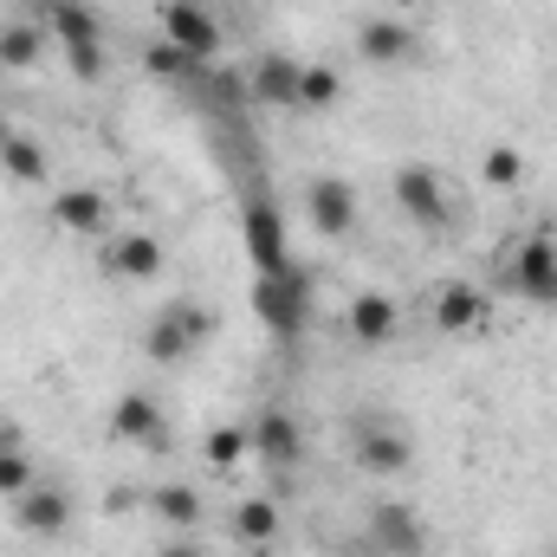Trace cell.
I'll use <instances>...</instances> for the list:
<instances>
[{
  "mask_svg": "<svg viewBox=\"0 0 557 557\" xmlns=\"http://www.w3.org/2000/svg\"><path fill=\"white\" fill-rule=\"evenodd\" d=\"M253 311H260V324L285 337V344H298L305 337V311H311V273L292 260L285 273H260L253 278Z\"/></svg>",
  "mask_w": 557,
  "mask_h": 557,
  "instance_id": "1",
  "label": "cell"
},
{
  "mask_svg": "<svg viewBox=\"0 0 557 557\" xmlns=\"http://www.w3.org/2000/svg\"><path fill=\"white\" fill-rule=\"evenodd\" d=\"M208 337H214V311L195 305V298H175V305H162V311L149 318L143 350H149V363H182V357H195Z\"/></svg>",
  "mask_w": 557,
  "mask_h": 557,
  "instance_id": "2",
  "label": "cell"
},
{
  "mask_svg": "<svg viewBox=\"0 0 557 557\" xmlns=\"http://www.w3.org/2000/svg\"><path fill=\"white\" fill-rule=\"evenodd\" d=\"M156 20H162V39L175 46V52H188V59H201V65H214L221 59V20L201 7V0H162L156 7Z\"/></svg>",
  "mask_w": 557,
  "mask_h": 557,
  "instance_id": "3",
  "label": "cell"
},
{
  "mask_svg": "<svg viewBox=\"0 0 557 557\" xmlns=\"http://www.w3.org/2000/svg\"><path fill=\"white\" fill-rule=\"evenodd\" d=\"M350 454H357V467H363V473H376V480H396V473H409V460H416L409 434H403L396 421H376V416L357 421Z\"/></svg>",
  "mask_w": 557,
  "mask_h": 557,
  "instance_id": "4",
  "label": "cell"
},
{
  "mask_svg": "<svg viewBox=\"0 0 557 557\" xmlns=\"http://www.w3.org/2000/svg\"><path fill=\"white\" fill-rule=\"evenodd\" d=\"M396 208L416 221V227H428V234H441L447 227V188H441V175L428 169V162H403L396 169Z\"/></svg>",
  "mask_w": 557,
  "mask_h": 557,
  "instance_id": "5",
  "label": "cell"
},
{
  "mask_svg": "<svg viewBox=\"0 0 557 557\" xmlns=\"http://www.w3.org/2000/svg\"><path fill=\"white\" fill-rule=\"evenodd\" d=\"M240 234H247V260L260 273H285L292 267V247H285V214H278L267 195H253L240 208Z\"/></svg>",
  "mask_w": 557,
  "mask_h": 557,
  "instance_id": "6",
  "label": "cell"
},
{
  "mask_svg": "<svg viewBox=\"0 0 557 557\" xmlns=\"http://www.w3.org/2000/svg\"><path fill=\"white\" fill-rule=\"evenodd\" d=\"M363 539H370V552H383V557H421L428 552V532H421L416 506H403V499H376Z\"/></svg>",
  "mask_w": 557,
  "mask_h": 557,
  "instance_id": "7",
  "label": "cell"
},
{
  "mask_svg": "<svg viewBox=\"0 0 557 557\" xmlns=\"http://www.w3.org/2000/svg\"><path fill=\"white\" fill-rule=\"evenodd\" d=\"M13 525H20L26 539H59V532L72 525V493L33 480L26 493H13Z\"/></svg>",
  "mask_w": 557,
  "mask_h": 557,
  "instance_id": "8",
  "label": "cell"
},
{
  "mask_svg": "<svg viewBox=\"0 0 557 557\" xmlns=\"http://www.w3.org/2000/svg\"><path fill=\"white\" fill-rule=\"evenodd\" d=\"M305 214H311L318 234L344 240V234L357 227V188H350L344 175H311V188H305Z\"/></svg>",
  "mask_w": 557,
  "mask_h": 557,
  "instance_id": "9",
  "label": "cell"
},
{
  "mask_svg": "<svg viewBox=\"0 0 557 557\" xmlns=\"http://www.w3.org/2000/svg\"><path fill=\"white\" fill-rule=\"evenodd\" d=\"M111 441L162 447V441H169V416H162V403H156V396H143V389H124V396L111 403Z\"/></svg>",
  "mask_w": 557,
  "mask_h": 557,
  "instance_id": "10",
  "label": "cell"
},
{
  "mask_svg": "<svg viewBox=\"0 0 557 557\" xmlns=\"http://www.w3.org/2000/svg\"><path fill=\"white\" fill-rule=\"evenodd\" d=\"M486 318H493V298L480 285H467V278L434 298V331L441 337H473V331H486Z\"/></svg>",
  "mask_w": 557,
  "mask_h": 557,
  "instance_id": "11",
  "label": "cell"
},
{
  "mask_svg": "<svg viewBox=\"0 0 557 557\" xmlns=\"http://www.w3.org/2000/svg\"><path fill=\"white\" fill-rule=\"evenodd\" d=\"M253 454L273 467V473H292L298 467V454H305V428L292 409H267V416L253 421Z\"/></svg>",
  "mask_w": 557,
  "mask_h": 557,
  "instance_id": "12",
  "label": "cell"
},
{
  "mask_svg": "<svg viewBox=\"0 0 557 557\" xmlns=\"http://www.w3.org/2000/svg\"><path fill=\"white\" fill-rule=\"evenodd\" d=\"M162 240L156 234H143V227H124L117 240H111V253H104V267L117 278H131V285H149V278H162Z\"/></svg>",
  "mask_w": 557,
  "mask_h": 557,
  "instance_id": "13",
  "label": "cell"
},
{
  "mask_svg": "<svg viewBox=\"0 0 557 557\" xmlns=\"http://www.w3.org/2000/svg\"><path fill=\"white\" fill-rule=\"evenodd\" d=\"M344 331L376 350V344H389V337L403 331V311H396V298H383V292H357L350 311H344Z\"/></svg>",
  "mask_w": 557,
  "mask_h": 557,
  "instance_id": "14",
  "label": "cell"
},
{
  "mask_svg": "<svg viewBox=\"0 0 557 557\" xmlns=\"http://www.w3.org/2000/svg\"><path fill=\"white\" fill-rule=\"evenodd\" d=\"M52 221L65 227V234H111V201H104V188H59V201H52Z\"/></svg>",
  "mask_w": 557,
  "mask_h": 557,
  "instance_id": "15",
  "label": "cell"
},
{
  "mask_svg": "<svg viewBox=\"0 0 557 557\" xmlns=\"http://www.w3.org/2000/svg\"><path fill=\"white\" fill-rule=\"evenodd\" d=\"M357 52L389 72V65L416 59V33H409V20H363V26H357Z\"/></svg>",
  "mask_w": 557,
  "mask_h": 557,
  "instance_id": "16",
  "label": "cell"
},
{
  "mask_svg": "<svg viewBox=\"0 0 557 557\" xmlns=\"http://www.w3.org/2000/svg\"><path fill=\"white\" fill-rule=\"evenodd\" d=\"M512 285H519L525 298L552 305L557 298V247L552 240H525V247L512 253Z\"/></svg>",
  "mask_w": 557,
  "mask_h": 557,
  "instance_id": "17",
  "label": "cell"
},
{
  "mask_svg": "<svg viewBox=\"0 0 557 557\" xmlns=\"http://www.w3.org/2000/svg\"><path fill=\"white\" fill-rule=\"evenodd\" d=\"M298 59H285V52H267L260 65H253V78H247V91L260 98V104H278V111H292L298 104Z\"/></svg>",
  "mask_w": 557,
  "mask_h": 557,
  "instance_id": "18",
  "label": "cell"
},
{
  "mask_svg": "<svg viewBox=\"0 0 557 557\" xmlns=\"http://www.w3.org/2000/svg\"><path fill=\"white\" fill-rule=\"evenodd\" d=\"M227 532L253 552V545H278V499H240L234 506V519H227Z\"/></svg>",
  "mask_w": 557,
  "mask_h": 557,
  "instance_id": "19",
  "label": "cell"
},
{
  "mask_svg": "<svg viewBox=\"0 0 557 557\" xmlns=\"http://www.w3.org/2000/svg\"><path fill=\"white\" fill-rule=\"evenodd\" d=\"M149 512H156L162 525H175V532H195V525H201V493L182 486V480H175V486H156V493H149Z\"/></svg>",
  "mask_w": 557,
  "mask_h": 557,
  "instance_id": "20",
  "label": "cell"
},
{
  "mask_svg": "<svg viewBox=\"0 0 557 557\" xmlns=\"http://www.w3.org/2000/svg\"><path fill=\"white\" fill-rule=\"evenodd\" d=\"M39 52H46V33H39V26H26V20L0 26V65H7V72H33Z\"/></svg>",
  "mask_w": 557,
  "mask_h": 557,
  "instance_id": "21",
  "label": "cell"
},
{
  "mask_svg": "<svg viewBox=\"0 0 557 557\" xmlns=\"http://www.w3.org/2000/svg\"><path fill=\"white\" fill-rule=\"evenodd\" d=\"M143 65H149L156 78H182V85H208V72H214V65H201V59H188V52H175L169 39H156V46L143 52Z\"/></svg>",
  "mask_w": 557,
  "mask_h": 557,
  "instance_id": "22",
  "label": "cell"
},
{
  "mask_svg": "<svg viewBox=\"0 0 557 557\" xmlns=\"http://www.w3.org/2000/svg\"><path fill=\"white\" fill-rule=\"evenodd\" d=\"M337 98H344V78H337L331 65H305V72H298V104H305V111H331Z\"/></svg>",
  "mask_w": 557,
  "mask_h": 557,
  "instance_id": "23",
  "label": "cell"
},
{
  "mask_svg": "<svg viewBox=\"0 0 557 557\" xmlns=\"http://www.w3.org/2000/svg\"><path fill=\"white\" fill-rule=\"evenodd\" d=\"M480 175H486L493 188H519V182H525V156H519L512 143H486V149H480Z\"/></svg>",
  "mask_w": 557,
  "mask_h": 557,
  "instance_id": "24",
  "label": "cell"
},
{
  "mask_svg": "<svg viewBox=\"0 0 557 557\" xmlns=\"http://www.w3.org/2000/svg\"><path fill=\"white\" fill-rule=\"evenodd\" d=\"M0 162H7V175H20V182H46L52 169H46V149L33 137H7L0 143Z\"/></svg>",
  "mask_w": 557,
  "mask_h": 557,
  "instance_id": "25",
  "label": "cell"
},
{
  "mask_svg": "<svg viewBox=\"0 0 557 557\" xmlns=\"http://www.w3.org/2000/svg\"><path fill=\"white\" fill-rule=\"evenodd\" d=\"M52 33H59V46H78V39H98V20L78 0H52Z\"/></svg>",
  "mask_w": 557,
  "mask_h": 557,
  "instance_id": "26",
  "label": "cell"
},
{
  "mask_svg": "<svg viewBox=\"0 0 557 557\" xmlns=\"http://www.w3.org/2000/svg\"><path fill=\"white\" fill-rule=\"evenodd\" d=\"M201 454H208V467H240L253 454V428H214Z\"/></svg>",
  "mask_w": 557,
  "mask_h": 557,
  "instance_id": "27",
  "label": "cell"
},
{
  "mask_svg": "<svg viewBox=\"0 0 557 557\" xmlns=\"http://www.w3.org/2000/svg\"><path fill=\"white\" fill-rule=\"evenodd\" d=\"M39 473H33V460L20 454V447H0V499H13V493H26Z\"/></svg>",
  "mask_w": 557,
  "mask_h": 557,
  "instance_id": "28",
  "label": "cell"
},
{
  "mask_svg": "<svg viewBox=\"0 0 557 557\" xmlns=\"http://www.w3.org/2000/svg\"><path fill=\"white\" fill-rule=\"evenodd\" d=\"M65 65H72V78L98 85V78H104V46H98V39H78V46H65Z\"/></svg>",
  "mask_w": 557,
  "mask_h": 557,
  "instance_id": "29",
  "label": "cell"
},
{
  "mask_svg": "<svg viewBox=\"0 0 557 557\" xmlns=\"http://www.w3.org/2000/svg\"><path fill=\"white\" fill-rule=\"evenodd\" d=\"M156 557H201V545H195L188 532H175V539H169V545H162Z\"/></svg>",
  "mask_w": 557,
  "mask_h": 557,
  "instance_id": "30",
  "label": "cell"
},
{
  "mask_svg": "<svg viewBox=\"0 0 557 557\" xmlns=\"http://www.w3.org/2000/svg\"><path fill=\"white\" fill-rule=\"evenodd\" d=\"M0 447H20V434H13V428H7V421H0Z\"/></svg>",
  "mask_w": 557,
  "mask_h": 557,
  "instance_id": "31",
  "label": "cell"
},
{
  "mask_svg": "<svg viewBox=\"0 0 557 557\" xmlns=\"http://www.w3.org/2000/svg\"><path fill=\"white\" fill-rule=\"evenodd\" d=\"M253 557H278V545H253Z\"/></svg>",
  "mask_w": 557,
  "mask_h": 557,
  "instance_id": "32",
  "label": "cell"
},
{
  "mask_svg": "<svg viewBox=\"0 0 557 557\" xmlns=\"http://www.w3.org/2000/svg\"><path fill=\"white\" fill-rule=\"evenodd\" d=\"M0 72H7V65H0Z\"/></svg>",
  "mask_w": 557,
  "mask_h": 557,
  "instance_id": "33",
  "label": "cell"
}]
</instances>
